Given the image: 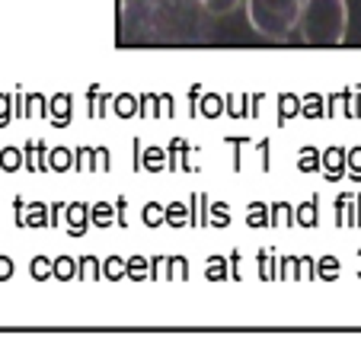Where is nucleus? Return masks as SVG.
I'll return each instance as SVG.
<instances>
[{
    "label": "nucleus",
    "instance_id": "obj_1",
    "mask_svg": "<svg viewBox=\"0 0 361 355\" xmlns=\"http://www.w3.org/2000/svg\"><path fill=\"white\" fill-rule=\"evenodd\" d=\"M348 29L345 0H304L298 16V32L307 45H339Z\"/></svg>",
    "mask_w": 361,
    "mask_h": 355
},
{
    "label": "nucleus",
    "instance_id": "obj_2",
    "mask_svg": "<svg viewBox=\"0 0 361 355\" xmlns=\"http://www.w3.org/2000/svg\"><path fill=\"white\" fill-rule=\"evenodd\" d=\"M300 4L304 0H246V16L259 35L281 42L298 29Z\"/></svg>",
    "mask_w": 361,
    "mask_h": 355
},
{
    "label": "nucleus",
    "instance_id": "obj_3",
    "mask_svg": "<svg viewBox=\"0 0 361 355\" xmlns=\"http://www.w3.org/2000/svg\"><path fill=\"white\" fill-rule=\"evenodd\" d=\"M4 167H7V170H13V167H20V150H16V148L4 150Z\"/></svg>",
    "mask_w": 361,
    "mask_h": 355
},
{
    "label": "nucleus",
    "instance_id": "obj_4",
    "mask_svg": "<svg viewBox=\"0 0 361 355\" xmlns=\"http://www.w3.org/2000/svg\"><path fill=\"white\" fill-rule=\"evenodd\" d=\"M10 272H13V266H10V260H0V279H7Z\"/></svg>",
    "mask_w": 361,
    "mask_h": 355
},
{
    "label": "nucleus",
    "instance_id": "obj_5",
    "mask_svg": "<svg viewBox=\"0 0 361 355\" xmlns=\"http://www.w3.org/2000/svg\"><path fill=\"white\" fill-rule=\"evenodd\" d=\"M68 164V150H55V167H64Z\"/></svg>",
    "mask_w": 361,
    "mask_h": 355
},
{
    "label": "nucleus",
    "instance_id": "obj_6",
    "mask_svg": "<svg viewBox=\"0 0 361 355\" xmlns=\"http://www.w3.org/2000/svg\"><path fill=\"white\" fill-rule=\"evenodd\" d=\"M32 272H35V275H45V272H48V263H42V260H39V263L32 266Z\"/></svg>",
    "mask_w": 361,
    "mask_h": 355
},
{
    "label": "nucleus",
    "instance_id": "obj_7",
    "mask_svg": "<svg viewBox=\"0 0 361 355\" xmlns=\"http://www.w3.org/2000/svg\"><path fill=\"white\" fill-rule=\"evenodd\" d=\"M202 4H212V0H202Z\"/></svg>",
    "mask_w": 361,
    "mask_h": 355
}]
</instances>
